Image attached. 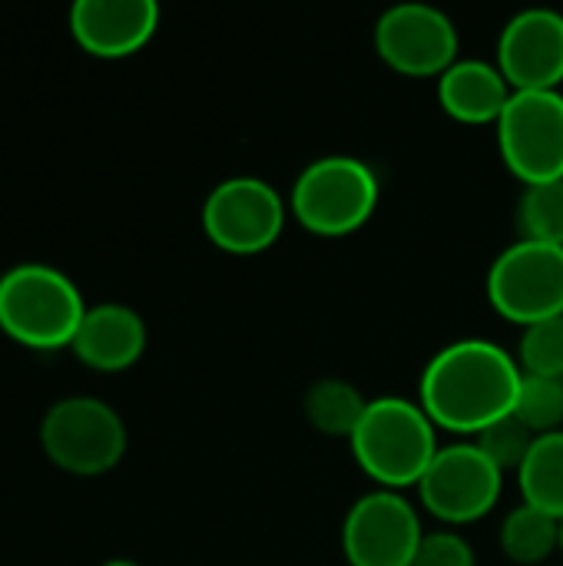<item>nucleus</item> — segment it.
Returning <instances> with one entry per match:
<instances>
[{
    "label": "nucleus",
    "mask_w": 563,
    "mask_h": 566,
    "mask_svg": "<svg viewBox=\"0 0 563 566\" xmlns=\"http://www.w3.org/2000/svg\"><path fill=\"white\" fill-rule=\"evenodd\" d=\"M518 358L488 338H458L435 352L418 381V405L435 428L478 438L514 411Z\"/></svg>",
    "instance_id": "1"
},
{
    "label": "nucleus",
    "mask_w": 563,
    "mask_h": 566,
    "mask_svg": "<svg viewBox=\"0 0 563 566\" xmlns=\"http://www.w3.org/2000/svg\"><path fill=\"white\" fill-rule=\"evenodd\" d=\"M348 444L355 464L382 491H398V494L418 488L435 454L441 451L435 421L425 415V408L398 395L372 398Z\"/></svg>",
    "instance_id": "2"
},
{
    "label": "nucleus",
    "mask_w": 563,
    "mask_h": 566,
    "mask_svg": "<svg viewBox=\"0 0 563 566\" xmlns=\"http://www.w3.org/2000/svg\"><path fill=\"white\" fill-rule=\"evenodd\" d=\"M86 315L80 289L53 265L23 262L0 275V328L27 348H70Z\"/></svg>",
    "instance_id": "3"
},
{
    "label": "nucleus",
    "mask_w": 563,
    "mask_h": 566,
    "mask_svg": "<svg viewBox=\"0 0 563 566\" xmlns=\"http://www.w3.org/2000/svg\"><path fill=\"white\" fill-rule=\"evenodd\" d=\"M382 199L375 169L358 156H319L292 182L289 212L322 239H342L368 226Z\"/></svg>",
    "instance_id": "4"
},
{
    "label": "nucleus",
    "mask_w": 563,
    "mask_h": 566,
    "mask_svg": "<svg viewBox=\"0 0 563 566\" xmlns=\"http://www.w3.org/2000/svg\"><path fill=\"white\" fill-rule=\"evenodd\" d=\"M40 444L60 471L76 478H96L123 461L126 424L106 401L73 395L50 405L40 421Z\"/></svg>",
    "instance_id": "5"
},
{
    "label": "nucleus",
    "mask_w": 563,
    "mask_h": 566,
    "mask_svg": "<svg viewBox=\"0 0 563 566\" xmlns=\"http://www.w3.org/2000/svg\"><path fill=\"white\" fill-rule=\"evenodd\" d=\"M488 302L521 328L563 315V245L511 242L488 269Z\"/></svg>",
    "instance_id": "6"
},
{
    "label": "nucleus",
    "mask_w": 563,
    "mask_h": 566,
    "mask_svg": "<svg viewBox=\"0 0 563 566\" xmlns=\"http://www.w3.org/2000/svg\"><path fill=\"white\" fill-rule=\"evenodd\" d=\"M498 129V153L524 186L563 179V93H511Z\"/></svg>",
    "instance_id": "7"
},
{
    "label": "nucleus",
    "mask_w": 563,
    "mask_h": 566,
    "mask_svg": "<svg viewBox=\"0 0 563 566\" xmlns=\"http://www.w3.org/2000/svg\"><path fill=\"white\" fill-rule=\"evenodd\" d=\"M285 216L289 206L272 182L229 176L202 202V232L229 255H259L279 242Z\"/></svg>",
    "instance_id": "8"
},
{
    "label": "nucleus",
    "mask_w": 563,
    "mask_h": 566,
    "mask_svg": "<svg viewBox=\"0 0 563 566\" xmlns=\"http://www.w3.org/2000/svg\"><path fill=\"white\" fill-rule=\"evenodd\" d=\"M415 491L421 507L435 521L448 527H465L498 507L504 491V471H498L475 441H461L435 454Z\"/></svg>",
    "instance_id": "9"
},
{
    "label": "nucleus",
    "mask_w": 563,
    "mask_h": 566,
    "mask_svg": "<svg viewBox=\"0 0 563 566\" xmlns=\"http://www.w3.org/2000/svg\"><path fill=\"white\" fill-rule=\"evenodd\" d=\"M455 20L431 3H395L375 20V53L402 76H441L461 56Z\"/></svg>",
    "instance_id": "10"
},
{
    "label": "nucleus",
    "mask_w": 563,
    "mask_h": 566,
    "mask_svg": "<svg viewBox=\"0 0 563 566\" xmlns=\"http://www.w3.org/2000/svg\"><path fill=\"white\" fill-rule=\"evenodd\" d=\"M425 527L418 507L398 491L362 494L342 524V554L348 566H411Z\"/></svg>",
    "instance_id": "11"
},
{
    "label": "nucleus",
    "mask_w": 563,
    "mask_h": 566,
    "mask_svg": "<svg viewBox=\"0 0 563 566\" xmlns=\"http://www.w3.org/2000/svg\"><path fill=\"white\" fill-rule=\"evenodd\" d=\"M494 63L514 93L561 90L563 83V13L551 7H528L514 13L498 36Z\"/></svg>",
    "instance_id": "12"
},
{
    "label": "nucleus",
    "mask_w": 563,
    "mask_h": 566,
    "mask_svg": "<svg viewBox=\"0 0 563 566\" xmlns=\"http://www.w3.org/2000/svg\"><path fill=\"white\" fill-rule=\"evenodd\" d=\"M159 27V7L153 0H76L70 7L73 40L100 56L123 60L139 53Z\"/></svg>",
    "instance_id": "13"
},
{
    "label": "nucleus",
    "mask_w": 563,
    "mask_h": 566,
    "mask_svg": "<svg viewBox=\"0 0 563 566\" xmlns=\"http://www.w3.org/2000/svg\"><path fill=\"white\" fill-rule=\"evenodd\" d=\"M70 348L93 371H126L146 352V322L119 302L93 305L86 308Z\"/></svg>",
    "instance_id": "14"
},
{
    "label": "nucleus",
    "mask_w": 563,
    "mask_h": 566,
    "mask_svg": "<svg viewBox=\"0 0 563 566\" xmlns=\"http://www.w3.org/2000/svg\"><path fill=\"white\" fill-rule=\"evenodd\" d=\"M511 86L504 80V73L498 70V63L488 60H458L455 66H448L438 76V103L441 109L465 123V126H484V123H498L508 99H511Z\"/></svg>",
    "instance_id": "15"
},
{
    "label": "nucleus",
    "mask_w": 563,
    "mask_h": 566,
    "mask_svg": "<svg viewBox=\"0 0 563 566\" xmlns=\"http://www.w3.org/2000/svg\"><path fill=\"white\" fill-rule=\"evenodd\" d=\"M521 504H531L563 521V431L534 438L524 464L518 468Z\"/></svg>",
    "instance_id": "16"
},
{
    "label": "nucleus",
    "mask_w": 563,
    "mask_h": 566,
    "mask_svg": "<svg viewBox=\"0 0 563 566\" xmlns=\"http://www.w3.org/2000/svg\"><path fill=\"white\" fill-rule=\"evenodd\" d=\"M305 421L329 438H352L368 411V398L342 378H319L305 391Z\"/></svg>",
    "instance_id": "17"
},
{
    "label": "nucleus",
    "mask_w": 563,
    "mask_h": 566,
    "mask_svg": "<svg viewBox=\"0 0 563 566\" xmlns=\"http://www.w3.org/2000/svg\"><path fill=\"white\" fill-rule=\"evenodd\" d=\"M501 551L521 566L548 564L561 551V521L531 504H518L501 524Z\"/></svg>",
    "instance_id": "18"
},
{
    "label": "nucleus",
    "mask_w": 563,
    "mask_h": 566,
    "mask_svg": "<svg viewBox=\"0 0 563 566\" xmlns=\"http://www.w3.org/2000/svg\"><path fill=\"white\" fill-rule=\"evenodd\" d=\"M518 232L531 242L563 245V179L524 186L518 202Z\"/></svg>",
    "instance_id": "19"
},
{
    "label": "nucleus",
    "mask_w": 563,
    "mask_h": 566,
    "mask_svg": "<svg viewBox=\"0 0 563 566\" xmlns=\"http://www.w3.org/2000/svg\"><path fill=\"white\" fill-rule=\"evenodd\" d=\"M534 438L563 431V381L521 375V388L511 411Z\"/></svg>",
    "instance_id": "20"
},
{
    "label": "nucleus",
    "mask_w": 563,
    "mask_h": 566,
    "mask_svg": "<svg viewBox=\"0 0 563 566\" xmlns=\"http://www.w3.org/2000/svg\"><path fill=\"white\" fill-rule=\"evenodd\" d=\"M518 368H521V375L563 381V315L538 322V325H528L521 332Z\"/></svg>",
    "instance_id": "21"
},
{
    "label": "nucleus",
    "mask_w": 563,
    "mask_h": 566,
    "mask_svg": "<svg viewBox=\"0 0 563 566\" xmlns=\"http://www.w3.org/2000/svg\"><path fill=\"white\" fill-rule=\"evenodd\" d=\"M475 444L481 448V454H484L498 471H518V468L524 464L531 444H534V434H531L514 415H508V418L494 421L491 428H484V431L475 438Z\"/></svg>",
    "instance_id": "22"
},
{
    "label": "nucleus",
    "mask_w": 563,
    "mask_h": 566,
    "mask_svg": "<svg viewBox=\"0 0 563 566\" xmlns=\"http://www.w3.org/2000/svg\"><path fill=\"white\" fill-rule=\"evenodd\" d=\"M411 566H475V551L458 531H425Z\"/></svg>",
    "instance_id": "23"
},
{
    "label": "nucleus",
    "mask_w": 563,
    "mask_h": 566,
    "mask_svg": "<svg viewBox=\"0 0 563 566\" xmlns=\"http://www.w3.org/2000/svg\"><path fill=\"white\" fill-rule=\"evenodd\" d=\"M103 566H139V564H133V560H123V557H116V560H106Z\"/></svg>",
    "instance_id": "24"
},
{
    "label": "nucleus",
    "mask_w": 563,
    "mask_h": 566,
    "mask_svg": "<svg viewBox=\"0 0 563 566\" xmlns=\"http://www.w3.org/2000/svg\"><path fill=\"white\" fill-rule=\"evenodd\" d=\"M561 554H563V521H561Z\"/></svg>",
    "instance_id": "25"
}]
</instances>
